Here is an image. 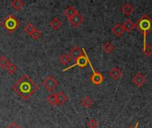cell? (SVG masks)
Instances as JSON below:
<instances>
[{
    "label": "cell",
    "mask_w": 152,
    "mask_h": 128,
    "mask_svg": "<svg viewBox=\"0 0 152 128\" xmlns=\"http://www.w3.org/2000/svg\"><path fill=\"white\" fill-rule=\"evenodd\" d=\"M15 93L24 101L28 100L38 89V86L28 75H22L12 86Z\"/></svg>",
    "instance_id": "6da1fadb"
},
{
    "label": "cell",
    "mask_w": 152,
    "mask_h": 128,
    "mask_svg": "<svg viewBox=\"0 0 152 128\" xmlns=\"http://www.w3.org/2000/svg\"><path fill=\"white\" fill-rule=\"evenodd\" d=\"M135 28L143 34V47L147 45L146 44V37L147 35L152 31V20L151 18L147 15H142L135 23Z\"/></svg>",
    "instance_id": "7a4b0ae2"
},
{
    "label": "cell",
    "mask_w": 152,
    "mask_h": 128,
    "mask_svg": "<svg viewBox=\"0 0 152 128\" xmlns=\"http://www.w3.org/2000/svg\"><path fill=\"white\" fill-rule=\"evenodd\" d=\"M1 26L8 32L12 33L20 27V21L12 14L8 15L0 22Z\"/></svg>",
    "instance_id": "3957f363"
},
{
    "label": "cell",
    "mask_w": 152,
    "mask_h": 128,
    "mask_svg": "<svg viewBox=\"0 0 152 128\" xmlns=\"http://www.w3.org/2000/svg\"><path fill=\"white\" fill-rule=\"evenodd\" d=\"M58 80L52 75L47 76L43 81H42V85L48 91V92H53L57 86H58Z\"/></svg>",
    "instance_id": "277c9868"
},
{
    "label": "cell",
    "mask_w": 152,
    "mask_h": 128,
    "mask_svg": "<svg viewBox=\"0 0 152 128\" xmlns=\"http://www.w3.org/2000/svg\"><path fill=\"white\" fill-rule=\"evenodd\" d=\"M88 64H90V67L93 70V75L91 76V82L94 85H101L103 80H104V77L102 76V74L99 71H95L94 69V67L92 66L90 61H88Z\"/></svg>",
    "instance_id": "5b68a950"
},
{
    "label": "cell",
    "mask_w": 152,
    "mask_h": 128,
    "mask_svg": "<svg viewBox=\"0 0 152 128\" xmlns=\"http://www.w3.org/2000/svg\"><path fill=\"white\" fill-rule=\"evenodd\" d=\"M83 52H84L85 55H82L81 57H79V58L75 61V64H74V65H72V66H70V67H69V68L63 69V71H66L67 69H71V68H73V67H76V66H77V67H79V68H85V67L88 64L89 59H88V57H87V55H86V53L85 49H83Z\"/></svg>",
    "instance_id": "8992f818"
},
{
    "label": "cell",
    "mask_w": 152,
    "mask_h": 128,
    "mask_svg": "<svg viewBox=\"0 0 152 128\" xmlns=\"http://www.w3.org/2000/svg\"><path fill=\"white\" fill-rule=\"evenodd\" d=\"M132 82L134 84L135 86L141 87V86H142L147 82V78H146V77H145L143 74L138 72V73H136V74L132 78Z\"/></svg>",
    "instance_id": "52a82bcc"
},
{
    "label": "cell",
    "mask_w": 152,
    "mask_h": 128,
    "mask_svg": "<svg viewBox=\"0 0 152 128\" xmlns=\"http://www.w3.org/2000/svg\"><path fill=\"white\" fill-rule=\"evenodd\" d=\"M69 23L73 26V27H79L82 23H83V21H84V17H83V15L81 14V13H79V12H77L76 15H74L72 18H70V19H69Z\"/></svg>",
    "instance_id": "ba28073f"
},
{
    "label": "cell",
    "mask_w": 152,
    "mask_h": 128,
    "mask_svg": "<svg viewBox=\"0 0 152 128\" xmlns=\"http://www.w3.org/2000/svg\"><path fill=\"white\" fill-rule=\"evenodd\" d=\"M83 53H84V52H83V49L79 48L78 46H74V47L69 51V57L71 58V60H74V61H76L79 57H81L82 55H84Z\"/></svg>",
    "instance_id": "9c48e42d"
},
{
    "label": "cell",
    "mask_w": 152,
    "mask_h": 128,
    "mask_svg": "<svg viewBox=\"0 0 152 128\" xmlns=\"http://www.w3.org/2000/svg\"><path fill=\"white\" fill-rule=\"evenodd\" d=\"M109 76H110L112 79L118 80V79H119V78H121V76H122V71H121V69H120L119 68L114 67V68H112V69L110 70Z\"/></svg>",
    "instance_id": "30bf717a"
},
{
    "label": "cell",
    "mask_w": 152,
    "mask_h": 128,
    "mask_svg": "<svg viewBox=\"0 0 152 128\" xmlns=\"http://www.w3.org/2000/svg\"><path fill=\"white\" fill-rule=\"evenodd\" d=\"M112 33L118 37H121L123 36V33H124V28H123V25L120 24V23H117L113 28H112Z\"/></svg>",
    "instance_id": "8fae6325"
},
{
    "label": "cell",
    "mask_w": 152,
    "mask_h": 128,
    "mask_svg": "<svg viewBox=\"0 0 152 128\" xmlns=\"http://www.w3.org/2000/svg\"><path fill=\"white\" fill-rule=\"evenodd\" d=\"M77 12H78L77 11V9H76L75 7H73V6H69V7H68L67 9H65L64 12H63L64 15L68 18V20L70 19V18H72V17H73L74 15H76Z\"/></svg>",
    "instance_id": "7c38bea8"
},
{
    "label": "cell",
    "mask_w": 152,
    "mask_h": 128,
    "mask_svg": "<svg viewBox=\"0 0 152 128\" xmlns=\"http://www.w3.org/2000/svg\"><path fill=\"white\" fill-rule=\"evenodd\" d=\"M123 28H124V31L127 32V33H130L134 28H135V24L129 19H127L124 24H123Z\"/></svg>",
    "instance_id": "4fadbf2b"
},
{
    "label": "cell",
    "mask_w": 152,
    "mask_h": 128,
    "mask_svg": "<svg viewBox=\"0 0 152 128\" xmlns=\"http://www.w3.org/2000/svg\"><path fill=\"white\" fill-rule=\"evenodd\" d=\"M134 11V5H132L130 4H125L122 6V12L126 16L131 15Z\"/></svg>",
    "instance_id": "5bb4252c"
},
{
    "label": "cell",
    "mask_w": 152,
    "mask_h": 128,
    "mask_svg": "<svg viewBox=\"0 0 152 128\" xmlns=\"http://www.w3.org/2000/svg\"><path fill=\"white\" fill-rule=\"evenodd\" d=\"M57 95V102H58V105H63L67 101H68V96L61 91L58 92L56 94Z\"/></svg>",
    "instance_id": "9a60e30c"
},
{
    "label": "cell",
    "mask_w": 152,
    "mask_h": 128,
    "mask_svg": "<svg viewBox=\"0 0 152 128\" xmlns=\"http://www.w3.org/2000/svg\"><path fill=\"white\" fill-rule=\"evenodd\" d=\"M50 26L52 27L53 29L57 30V29H59L62 26V22H61V20L59 18L54 17V18L50 21Z\"/></svg>",
    "instance_id": "2e32d148"
},
{
    "label": "cell",
    "mask_w": 152,
    "mask_h": 128,
    "mask_svg": "<svg viewBox=\"0 0 152 128\" xmlns=\"http://www.w3.org/2000/svg\"><path fill=\"white\" fill-rule=\"evenodd\" d=\"M80 104H81L84 108L88 109V108H90V107L94 104V102H93V100H92L89 96H85L84 98L81 99Z\"/></svg>",
    "instance_id": "e0dca14e"
},
{
    "label": "cell",
    "mask_w": 152,
    "mask_h": 128,
    "mask_svg": "<svg viewBox=\"0 0 152 128\" xmlns=\"http://www.w3.org/2000/svg\"><path fill=\"white\" fill-rule=\"evenodd\" d=\"M25 5V3L22 0H13L11 3V6L14 9V10H20L21 8H23Z\"/></svg>",
    "instance_id": "ac0fdd59"
},
{
    "label": "cell",
    "mask_w": 152,
    "mask_h": 128,
    "mask_svg": "<svg viewBox=\"0 0 152 128\" xmlns=\"http://www.w3.org/2000/svg\"><path fill=\"white\" fill-rule=\"evenodd\" d=\"M46 102L52 105V106H55L58 105V102H57V95L56 94H51L46 97Z\"/></svg>",
    "instance_id": "d6986e66"
},
{
    "label": "cell",
    "mask_w": 152,
    "mask_h": 128,
    "mask_svg": "<svg viewBox=\"0 0 152 128\" xmlns=\"http://www.w3.org/2000/svg\"><path fill=\"white\" fill-rule=\"evenodd\" d=\"M102 49H103V51L106 53H113V51L115 50V46L110 43V42H107V43H105L104 45H103V46H102Z\"/></svg>",
    "instance_id": "ffe728a7"
},
{
    "label": "cell",
    "mask_w": 152,
    "mask_h": 128,
    "mask_svg": "<svg viewBox=\"0 0 152 128\" xmlns=\"http://www.w3.org/2000/svg\"><path fill=\"white\" fill-rule=\"evenodd\" d=\"M70 61H71V58L69 57V54H62V55H61L60 58H59V61H60V63L62 64V65H67V64H69V63L70 62Z\"/></svg>",
    "instance_id": "44dd1931"
},
{
    "label": "cell",
    "mask_w": 152,
    "mask_h": 128,
    "mask_svg": "<svg viewBox=\"0 0 152 128\" xmlns=\"http://www.w3.org/2000/svg\"><path fill=\"white\" fill-rule=\"evenodd\" d=\"M6 70H7L8 74H10V75H13V74H15V73H16V71L18 70V68H17V66H16L14 63L10 62V63H9V65H8V66H7V68H6Z\"/></svg>",
    "instance_id": "7402d4cb"
},
{
    "label": "cell",
    "mask_w": 152,
    "mask_h": 128,
    "mask_svg": "<svg viewBox=\"0 0 152 128\" xmlns=\"http://www.w3.org/2000/svg\"><path fill=\"white\" fill-rule=\"evenodd\" d=\"M10 61L5 56H1L0 57V68L1 69H6L7 66L9 65Z\"/></svg>",
    "instance_id": "603a6c76"
},
{
    "label": "cell",
    "mask_w": 152,
    "mask_h": 128,
    "mask_svg": "<svg viewBox=\"0 0 152 128\" xmlns=\"http://www.w3.org/2000/svg\"><path fill=\"white\" fill-rule=\"evenodd\" d=\"M30 37H31L34 40H37V39H39V38L42 37V32H41L39 29H37L36 28L35 30L30 34Z\"/></svg>",
    "instance_id": "cb8c5ba5"
},
{
    "label": "cell",
    "mask_w": 152,
    "mask_h": 128,
    "mask_svg": "<svg viewBox=\"0 0 152 128\" xmlns=\"http://www.w3.org/2000/svg\"><path fill=\"white\" fill-rule=\"evenodd\" d=\"M35 29H36V27H34L31 23H28L24 27V32H26L27 34H28L30 36V34L35 30Z\"/></svg>",
    "instance_id": "d4e9b609"
},
{
    "label": "cell",
    "mask_w": 152,
    "mask_h": 128,
    "mask_svg": "<svg viewBox=\"0 0 152 128\" xmlns=\"http://www.w3.org/2000/svg\"><path fill=\"white\" fill-rule=\"evenodd\" d=\"M143 53L147 56V57H150L152 55V46L151 45H146L144 47H143Z\"/></svg>",
    "instance_id": "484cf974"
},
{
    "label": "cell",
    "mask_w": 152,
    "mask_h": 128,
    "mask_svg": "<svg viewBox=\"0 0 152 128\" xmlns=\"http://www.w3.org/2000/svg\"><path fill=\"white\" fill-rule=\"evenodd\" d=\"M98 126H99L98 121H97L96 119H94V118L90 119L89 122L87 123V127H88V128H97L98 127Z\"/></svg>",
    "instance_id": "4316f807"
},
{
    "label": "cell",
    "mask_w": 152,
    "mask_h": 128,
    "mask_svg": "<svg viewBox=\"0 0 152 128\" xmlns=\"http://www.w3.org/2000/svg\"><path fill=\"white\" fill-rule=\"evenodd\" d=\"M6 128H21V127H20V126H18L16 123H13V122H12V123H11V124H10V125H9V126H8Z\"/></svg>",
    "instance_id": "83f0119b"
},
{
    "label": "cell",
    "mask_w": 152,
    "mask_h": 128,
    "mask_svg": "<svg viewBox=\"0 0 152 128\" xmlns=\"http://www.w3.org/2000/svg\"><path fill=\"white\" fill-rule=\"evenodd\" d=\"M138 126H139V122H137V123H136V125H135V127H130V128H138Z\"/></svg>",
    "instance_id": "f1b7e54d"
},
{
    "label": "cell",
    "mask_w": 152,
    "mask_h": 128,
    "mask_svg": "<svg viewBox=\"0 0 152 128\" xmlns=\"http://www.w3.org/2000/svg\"><path fill=\"white\" fill-rule=\"evenodd\" d=\"M151 13H152V11H151Z\"/></svg>",
    "instance_id": "f546056e"
}]
</instances>
